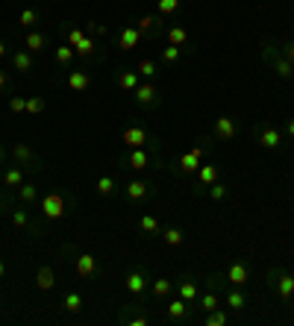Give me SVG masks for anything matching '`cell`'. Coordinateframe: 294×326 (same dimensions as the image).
<instances>
[{
  "label": "cell",
  "mask_w": 294,
  "mask_h": 326,
  "mask_svg": "<svg viewBox=\"0 0 294 326\" xmlns=\"http://www.w3.org/2000/svg\"><path fill=\"white\" fill-rule=\"evenodd\" d=\"M71 59H74V47H56V62L59 65H68Z\"/></svg>",
  "instance_id": "1f68e13d"
},
{
  "label": "cell",
  "mask_w": 294,
  "mask_h": 326,
  "mask_svg": "<svg viewBox=\"0 0 294 326\" xmlns=\"http://www.w3.org/2000/svg\"><path fill=\"white\" fill-rule=\"evenodd\" d=\"M209 197L212 200H223V197H227V188H223L221 182H212V185H209Z\"/></svg>",
  "instance_id": "7bdbcfd3"
},
{
  "label": "cell",
  "mask_w": 294,
  "mask_h": 326,
  "mask_svg": "<svg viewBox=\"0 0 294 326\" xmlns=\"http://www.w3.org/2000/svg\"><path fill=\"white\" fill-rule=\"evenodd\" d=\"M44 109H47L44 97H30V100H27V109H24V112H27V115H41Z\"/></svg>",
  "instance_id": "603a6c76"
},
{
  "label": "cell",
  "mask_w": 294,
  "mask_h": 326,
  "mask_svg": "<svg viewBox=\"0 0 294 326\" xmlns=\"http://www.w3.org/2000/svg\"><path fill=\"white\" fill-rule=\"evenodd\" d=\"M200 156H203V147H194V150H188L183 159H179V171L183 174H194L200 168Z\"/></svg>",
  "instance_id": "3957f363"
},
{
  "label": "cell",
  "mask_w": 294,
  "mask_h": 326,
  "mask_svg": "<svg viewBox=\"0 0 294 326\" xmlns=\"http://www.w3.org/2000/svg\"><path fill=\"white\" fill-rule=\"evenodd\" d=\"M12 223L15 226H27V212H12Z\"/></svg>",
  "instance_id": "bcb514c9"
},
{
  "label": "cell",
  "mask_w": 294,
  "mask_h": 326,
  "mask_svg": "<svg viewBox=\"0 0 294 326\" xmlns=\"http://www.w3.org/2000/svg\"><path fill=\"white\" fill-rule=\"evenodd\" d=\"M18 21H21V24H24V27H33V24H35V21H38V15H35V12H33V9H24V12H21V15H18Z\"/></svg>",
  "instance_id": "60d3db41"
},
{
  "label": "cell",
  "mask_w": 294,
  "mask_h": 326,
  "mask_svg": "<svg viewBox=\"0 0 294 326\" xmlns=\"http://www.w3.org/2000/svg\"><path fill=\"white\" fill-rule=\"evenodd\" d=\"M6 56V44H3V41H0V59Z\"/></svg>",
  "instance_id": "f5cc1de1"
},
{
  "label": "cell",
  "mask_w": 294,
  "mask_h": 326,
  "mask_svg": "<svg viewBox=\"0 0 294 326\" xmlns=\"http://www.w3.org/2000/svg\"><path fill=\"white\" fill-rule=\"evenodd\" d=\"M24 44H27V50H30V53H38V50H44L47 38L41 33H33V30H30V33H27V38H24Z\"/></svg>",
  "instance_id": "5bb4252c"
},
{
  "label": "cell",
  "mask_w": 294,
  "mask_h": 326,
  "mask_svg": "<svg viewBox=\"0 0 294 326\" xmlns=\"http://www.w3.org/2000/svg\"><path fill=\"white\" fill-rule=\"evenodd\" d=\"M139 38H141L139 30H132V27H124V30H121V35H118V44L124 47V50H132V47H139Z\"/></svg>",
  "instance_id": "52a82bcc"
},
{
  "label": "cell",
  "mask_w": 294,
  "mask_h": 326,
  "mask_svg": "<svg viewBox=\"0 0 294 326\" xmlns=\"http://www.w3.org/2000/svg\"><path fill=\"white\" fill-rule=\"evenodd\" d=\"M65 309H68V312H80V309H82V297L71 291L68 297H65Z\"/></svg>",
  "instance_id": "4dcf8cb0"
},
{
  "label": "cell",
  "mask_w": 294,
  "mask_h": 326,
  "mask_svg": "<svg viewBox=\"0 0 294 326\" xmlns=\"http://www.w3.org/2000/svg\"><path fill=\"white\" fill-rule=\"evenodd\" d=\"M277 294H280L282 300H291L294 297V276H288V273L280 276V280H277Z\"/></svg>",
  "instance_id": "4fadbf2b"
},
{
  "label": "cell",
  "mask_w": 294,
  "mask_h": 326,
  "mask_svg": "<svg viewBox=\"0 0 294 326\" xmlns=\"http://www.w3.org/2000/svg\"><path fill=\"white\" fill-rule=\"evenodd\" d=\"M3 85H6V74H3V71H0V88H3Z\"/></svg>",
  "instance_id": "816d5d0a"
},
{
  "label": "cell",
  "mask_w": 294,
  "mask_h": 326,
  "mask_svg": "<svg viewBox=\"0 0 294 326\" xmlns=\"http://www.w3.org/2000/svg\"><path fill=\"white\" fill-rule=\"evenodd\" d=\"M168 317H171V320H183V317H186V300H183V297L171 300V306H168Z\"/></svg>",
  "instance_id": "ac0fdd59"
},
{
  "label": "cell",
  "mask_w": 294,
  "mask_h": 326,
  "mask_svg": "<svg viewBox=\"0 0 294 326\" xmlns=\"http://www.w3.org/2000/svg\"><path fill=\"white\" fill-rule=\"evenodd\" d=\"M162 59H165V62H176V59H179V47L168 44V47L162 50Z\"/></svg>",
  "instance_id": "ee69618b"
},
{
  "label": "cell",
  "mask_w": 294,
  "mask_h": 326,
  "mask_svg": "<svg viewBox=\"0 0 294 326\" xmlns=\"http://www.w3.org/2000/svg\"><path fill=\"white\" fill-rule=\"evenodd\" d=\"M3 182H6V185H24V174L21 171H18V168H12V171H6V174H3Z\"/></svg>",
  "instance_id": "d4e9b609"
},
{
  "label": "cell",
  "mask_w": 294,
  "mask_h": 326,
  "mask_svg": "<svg viewBox=\"0 0 294 326\" xmlns=\"http://www.w3.org/2000/svg\"><path fill=\"white\" fill-rule=\"evenodd\" d=\"M74 53H77V56H92L94 53V38H82L80 44L74 47Z\"/></svg>",
  "instance_id": "4316f807"
},
{
  "label": "cell",
  "mask_w": 294,
  "mask_h": 326,
  "mask_svg": "<svg viewBox=\"0 0 294 326\" xmlns=\"http://www.w3.org/2000/svg\"><path fill=\"white\" fill-rule=\"evenodd\" d=\"M3 159H6V150H3V144H0V165H3Z\"/></svg>",
  "instance_id": "db71d44e"
},
{
  "label": "cell",
  "mask_w": 294,
  "mask_h": 326,
  "mask_svg": "<svg viewBox=\"0 0 294 326\" xmlns=\"http://www.w3.org/2000/svg\"><path fill=\"white\" fill-rule=\"evenodd\" d=\"M227 280H230V285H233V288H241V285H247L250 273H247L244 265H233V268L227 270Z\"/></svg>",
  "instance_id": "5b68a950"
},
{
  "label": "cell",
  "mask_w": 294,
  "mask_h": 326,
  "mask_svg": "<svg viewBox=\"0 0 294 326\" xmlns=\"http://www.w3.org/2000/svg\"><path fill=\"white\" fill-rule=\"evenodd\" d=\"M24 109H27V100H24V97H12L9 100V112L12 115H21Z\"/></svg>",
  "instance_id": "ab89813d"
},
{
  "label": "cell",
  "mask_w": 294,
  "mask_h": 326,
  "mask_svg": "<svg viewBox=\"0 0 294 326\" xmlns=\"http://www.w3.org/2000/svg\"><path fill=\"white\" fill-rule=\"evenodd\" d=\"M135 100H139L141 106H147L156 100V88H153L150 82H139V88H135Z\"/></svg>",
  "instance_id": "8fae6325"
},
{
  "label": "cell",
  "mask_w": 294,
  "mask_h": 326,
  "mask_svg": "<svg viewBox=\"0 0 294 326\" xmlns=\"http://www.w3.org/2000/svg\"><path fill=\"white\" fill-rule=\"evenodd\" d=\"M165 244L168 247H176V244H183V232H179V229H165Z\"/></svg>",
  "instance_id": "f1b7e54d"
},
{
  "label": "cell",
  "mask_w": 294,
  "mask_h": 326,
  "mask_svg": "<svg viewBox=\"0 0 294 326\" xmlns=\"http://www.w3.org/2000/svg\"><path fill=\"white\" fill-rule=\"evenodd\" d=\"M127 194L132 200H141V197H147V182H141V179H132L127 185Z\"/></svg>",
  "instance_id": "44dd1931"
},
{
  "label": "cell",
  "mask_w": 294,
  "mask_h": 326,
  "mask_svg": "<svg viewBox=\"0 0 294 326\" xmlns=\"http://www.w3.org/2000/svg\"><path fill=\"white\" fill-rule=\"evenodd\" d=\"M153 294L156 297H168L171 294V280H156L153 282Z\"/></svg>",
  "instance_id": "f546056e"
},
{
  "label": "cell",
  "mask_w": 294,
  "mask_h": 326,
  "mask_svg": "<svg viewBox=\"0 0 294 326\" xmlns=\"http://www.w3.org/2000/svg\"><path fill=\"white\" fill-rule=\"evenodd\" d=\"M35 285H38L41 291H53V285H56V273H53V268H38V273H35Z\"/></svg>",
  "instance_id": "8992f818"
},
{
  "label": "cell",
  "mask_w": 294,
  "mask_h": 326,
  "mask_svg": "<svg viewBox=\"0 0 294 326\" xmlns=\"http://www.w3.org/2000/svg\"><path fill=\"white\" fill-rule=\"evenodd\" d=\"M12 156H15L18 162H30V159H33V150H30L27 144H15V147H12Z\"/></svg>",
  "instance_id": "484cf974"
},
{
  "label": "cell",
  "mask_w": 294,
  "mask_h": 326,
  "mask_svg": "<svg viewBox=\"0 0 294 326\" xmlns=\"http://www.w3.org/2000/svg\"><path fill=\"white\" fill-rule=\"evenodd\" d=\"M285 59H288V62H294V41H288V44H285Z\"/></svg>",
  "instance_id": "c3c4849f"
},
{
  "label": "cell",
  "mask_w": 294,
  "mask_h": 326,
  "mask_svg": "<svg viewBox=\"0 0 294 326\" xmlns=\"http://www.w3.org/2000/svg\"><path fill=\"white\" fill-rule=\"evenodd\" d=\"M127 162H129V168H135V171H144L150 159H147V153L141 150V147H135V150H132V156H129Z\"/></svg>",
  "instance_id": "d6986e66"
},
{
  "label": "cell",
  "mask_w": 294,
  "mask_h": 326,
  "mask_svg": "<svg viewBox=\"0 0 294 326\" xmlns=\"http://www.w3.org/2000/svg\"><path fill=\"white\" fill-rule=\"evenodd\" d=\"M68 88L71 91H85V88H88V74H85V71H71Z\"/></svg>",
  "instance_id": "9c48e42d"
},
{
  "label": "cell",
  "mask_w": 294,
  "mask_h": 326,
  "mask_svg": "<svg viewBox=\"0 0 294 326\" xmlns=\"http://www.w3.org/2000/svg\"><path fill=\"white\" fill-rule=\"evenodd\" d=\"M97 191H100V194H112V191H115V179H112V176H100V179H97Z\"/></svg>",
  "instance_id": "d6a6232c"
},
{
  "label": "cell",
  "mask_w": 294,
  "mask_h": 326,
  "mask_svg": "<svg viewBox=\"0 0 294 326\" xmlns=\"http://www.w3.org/2000/svg\"><path fill=\"white\" fill-rule=\"evenodd\" d=\"M124 285H127L129 294H141V291H144V285H147V280H144V273H141V270H132V273H127Z\"/></svg>",
  "instance_id": "ba28073f"
},
{
  "label": "cell",
  "mask_w": 294,
  "mask_h": 326,
  "mask_svg": "<svg viewBox=\"0 0 294 326\" xmlns=\"http://www.w3.org/2000/svg\"><path fill=\"white\" fill-rule=\"evenodd\" d=\"M41 212H44V218H50V221H59L62 215H65V200H62V194H47L44 200H41Z\"/></svg>",
  "instance_id": "6da1fadb"
},
{
  "label": "cell",
  "mask_w": 294,
  "mask_h": 326,
  "mask_svg": "<svg viewBox=\"0 0 294 326\" xmlns=\"http://www.w3.org/2000/svg\"><path fill=\"white\" fill-rule=\"evenodd\" d=\"M227 306H230V309H235V312H241V309H244V306H247L244 294L238 291V288H233V291L227 294Z\"/></svg>",
  "instance_id": "7402d4cb"
},
{
  "label": "cell",
  "mask_w": 294,
  "mask_h": 326,
  "mask_svg": "<svg viewBox=\"0 0 294 326\" xmlns=\"http://www.w3.org/2000/svg\"><path fill=\"white\" fill-rule=\"evenodd\" d=\"M206 323H209V326H223V323H227V315L215 309V312H209V317H206Z\"/></svg>",
  "instance_id": "f35d334b"
},
{
  "label": "cell",
  "mask_w": 294,
  "mask_h": 326,
  "mask_svg": "<svg viewBox=\"0 0 294 326\" xmlns=\"http://www.w3.org/2000/svg\"><path fill=\"white\" fill-rule=\"evenodd\" d=\"M88 30H92L94 35H106V27L103 24H97V21H88Z\"/></svg>",
  "instance_id": "7dc6e473"
},
{
  "label": "cell",
  "mask_w": 294,
  "mask_h": 326,
  "mask_svg": "<svg viewBox=\"0 0 294 326\" xmlns=\"http://www.w3.org/2000/svg\"><path fill=\"white\" fill-rule=\"evenodd\" d=\"M118 85L124 88V91H135L139 88V71L132 74V71H124L121 77H118Z\"/></svg>",
  "instance_id": "2e32d148"
},
{
  "label": "cell",
  "mask_w": 294,
  "mask_h": 326,
  "mask_svg": "<svg viewBox=\"0 0 294 326\" xmlns=\"http://www.w3.org/2000/svg\"><path fill=\"white\" fill-rule=\"evenodd\" d=\"M156 6H159V12H162V15H174L176 6H179V0H159Z\"/></svg>",
  "instance_id": "8d00e7d4"
},
{
  "label": "cell",
  "mask_w": 294,
  "mask_h": 326,
  "mask_svg": "<svg viewBox=\"0 0 294 326\" xmlns=\"http://www.w3.org/2000/svg\"><path fill=\"white\" fill-rule=\"evenodd\" d=\"M124 144L127 147H144L147 144V129H141V127H129V129H124Z\"/></svg>",
  "instance_id": "7a4b0ae2"
},
{
  "label": "cell",
  "mask_w": 294,
  "mask_h": 326,
  "mask_svg": "<svg viewBox=\"0 0 294 326\" xmlns=\"http://www.w3.org/2000/svg\"><path fill=\"white\" fill-rule=\"evenodd\" d=\"M179 297L186 300V303H191L194 297H197V282H179Z\"/></svg>",
  "instance_id": "cb8c5ba5"
},
{
  "label": "cell",
  "mask_w": 294,
  "mask_h": 326,
  "mask_svg": "<svg viewBox=\"0 0 294 326\" xmlns=\"http://www.w3.org/2000/svg\"><path fill=\"white\" fill-rule=\"evenodd\" d=\"M288 135H294V118L288 121Z\"/></svg>",
  "instance_id": "f907efd6"
},
{
  "label": "cell",
  "mask_w": 294,
  "mask_h": 326,
  "mask_svg": "<svg viewBox=\"0 0 294 326\" xmlns=\"http://www.w3.org/2000/svg\"><path fill=\"white\" fill-rule=\"evenodd\" d=\"M277 74H280V77H294V62L280 59V62H277Z\"/></svg>",
  "instance_id": "836d02e7"
},
{
  "label": "cell",
  "mask_w": 294,
  "mask_h": 326,
  "mask_svg": "<svg viewBox=\"0 0 294 326\" xmlns=\"http://www.w3.org/2000/svg\"><path fill=\"white\" fill-rule=\"evenodd\" d=\"M0 280H3V262H0Z\"/></svg>",
  "instance_id": "11a10c76"
},
{
  "label": "cell",
  "mask_w": 294,
  "mask_h": 326,
  "mask_svg": "<svg viewBox=\"0 0 294 326\" xmlns=\"http://www.w3.org/2000/svg\"><path fill=\"white\" fill-rule=\"evenodd\" d=\"M200 309L215 312V309H218V297H215V294H203V297H200Z\"/></svg>",
  "instance_id": "e575fe53"
},
{
  "label": "cell",
  "mask_w": 294,
  "mask_h": 326,
  "mask_svg": "<svg viewBox=\"0 0 294 326\" xmlns=\"http://www.w3.org/2000/svg\"><path fill=\"white\" fill-rule=\"evenodd\" d=\"M280 141H282L280 129H265V132H262V138H259V144H262V147H268V150H274V147H280Z\"/></svg>",
  "instance_id": "9a60e30c"
},
{
  "label": "cell",
  "mask_w": 294,
  "mask_h": 326,
  "mask_svg": "<svg viewBox=\"0 0 294 326\" xmlns=\"http://www.w3.org/2000/svg\"><path fill=\"white\" fill-rule=\"evenodd\" d=\"M197 179L203 182V185L218 182V165H200V168H197Z\"/></svg>",
  "instance_id": "7c38bea8"
},
{
  "label": "cell",
  "mask_w": 294,
  "mask_h": 326,
  "mask_svg": "<svg viewBox=\"0 0 294 326\" xmlns=\"http://www.w3.org/2000/svg\"><path fill=\"white\" fill-rule=\"evenodd\" d=\"M186 41H188V33L183 30V27H171V30H168V44L183 47Z\"/></svg>",
  "instance_id": "ffe728a7"
},
{
  "label": "cell",
  "mask_w": 294,
  "mask_h": 326,
  "mask_svg": "<svg viewBox=\"0 0 294 326\" xmlns=\"http://www.w3.org/2000/svg\"><path fill=\"white\" fill-rule=\"evenodd\" d=\"M12 65H15V71H30L33 68V53H30V50L15 53V56H12Z\"/></svg>",
  "instance_id": "e0dca14e"
},
{
  "label": "cell",
  "mask_w": 294,
  "mask_h": 326,
  "mask_svg": "<svg viewBox=\"0 0 294 326\" xmlns=\"http://www.w3.org/2000/svg\"><path fill=\"white\" fill-rule=\"evenodd\" d=\"M35 194H38V191H35V185H33V182H24V185H21V200H27V203H33V200H35Z\"/></svg>",
  "instance_id": "74e56055"
},
{
  "label": "cell",
  "mask_w": 294,
  "mask_h": 326,
  "mask_svg": "<svg viewBox=\"0 0 294 326\" xmlns=\"http://www.w3.org/2000/svg\"><path fill=\"white\" fill-rule=\"evenodd\" d=\"M153 24H156V18H150V15H144V18L139 21V33H147V30H150Z\"/></svg>",
  "instance_id": "f6af8a7d"
},
{
  "label": "cell",
  "mask_w": 294,
  "mask_h": 326,
  "mask_svg": "<svg viewBox=\"0 0 294 326\" xmlns=\"http://www.w3.org/2000/svg\"><path fill=\"white\" fill-rule=\"evenodd\" d=\"M94 268H97L94 256H88V253H80V256H77V273H80V276H92Z\"/></svg>",
  "instance_id": "30bf717a"
},
{
  "label": "cell",
  "mask_w": 294,
  "mask_h": 326,
  "mask_svg": "<svg viewBox=\"0 0 294 326\" xmlns=\"http://www.w3.org/2000/svg\"><path fill=\"white\" fill-rule=\"evenodd\" d=\"M82 38H85V33H82L80 27H74V30H68V44L71 47H77L82 41Z\"/></svg>",
  "instance_id": "b9f144b4"
},
{
  "label": "cell",
  "mask_w": 294,
  "mask_h": 326,
  "mask_svg": "<svg viewBox=\"0 0 294 326\" xmlns=\"http://www.w3.org/2000/svg\"><path fill=\"white\" fill-rule=\"evenodd\" d=\"M139 226H141V229H144V232H156V229H159V221H156L153 215H141Z\"/></svg>",
  "instance_id": "83f0119b"
},
{
  "label": "cell",
  "mask_w": 294,
  "mask_h": 326,
  "mask_svg": "<svg viewBox=\"0 0 294 326\" xmlns=\"http://www.w3.org/2000/svg\"><path fill=\"white\" fill-rule=\"evenodd\" d=\"M129 326H147V317H132V320H129Z\"/></svg>",
  "instance_id": "681fc988"
},
{
  "label": "cell",
  "mask_w": 294,
  "mask_h": 326,
  "mask_svg": "<svg viewBox=\"0 0 294 326\" xmlns=\"http://www.w3.org/2000/svg\"><path fill=\"white\" fill-rule=\"evenodd\" d=\"M139 74H141V77H147V80H150L153 74H156V65H153L150 59H141V62H139Z\"/></svg>",
  "instance_id": "d590c367"
},
{
  "label": "cell",
  "mask_w": 294,
  "mask_h": 326,
  "mask_svg": "<svg viewBox=\"0 0 294 326\" xmlns=\"http://www.w3.org/2000/svg\"><path fill=\"white\" fill-rule=\"evenodd\" d=\"M215 135L223 141H233L235 138V124H233V118H218L215 121Z\"/></svg>",
  "instance_id": "277c9868"
},
{
  "label": "cell",
  "mask_w": 294,
  "mask_h": 326,
  "mask_svg": "<svg viewBox=\"0 0 294 326\" xmlns=\"http://www.w3.org/2000/svg\"><path fill=\"white\" fill-rule=\"evenodd\" d=\"M0 209H3V200H0Z\"/></svg>",
  "instance_id": "9f6ffc18"
}]
</instances>
